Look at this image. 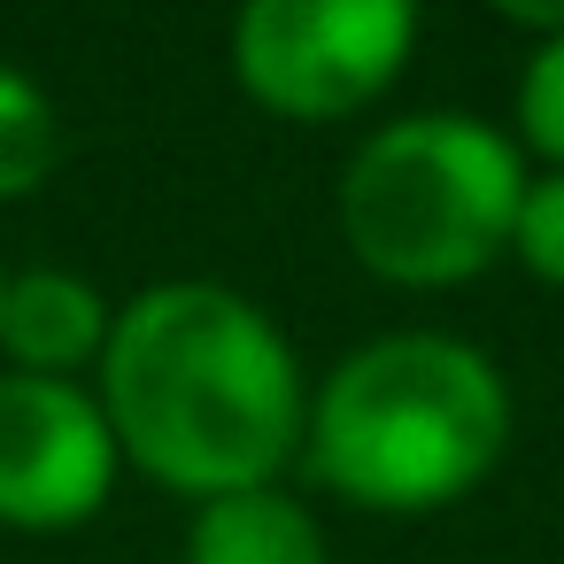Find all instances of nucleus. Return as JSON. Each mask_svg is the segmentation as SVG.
Here are the masks:
<instances>
[{"label":"nucleus","instance_id":"obj_5","mask_svg":"<svg viewBox=\"0 0 564 564\" xmlns=\"http://www.w3.org/2000/svg\"><path fill=\"white\" fill-rule=\"evenodd\" d=\"M117 433L86 379L0 371V525L70 533L117 495Z\"/></svg>","mask_w":564,"mask_h":564},{"label":"nucleus","instance_id":"obj_3","mask_svg":"<svg viewBox=\"0 0 564 564\" xmlns=\"http://www.w3.org/2000/svg\"><path fill=\"white\" fill-rule=\"evenodd\" d=\"M525 178V148L487 117L410 109L356 140L340 171V240L387 286H464L495 256H510Z\"/></svg>","mask_w":564,"mask_h":564},{"label":"nucleus","instance_id":"obj_11","mask_svg":"<svg viewBox=\"0 0 564 564\" xmlns=\"http://www.w3.org/2000/svg\"><path fill=\"white\" fill-rule=\"evenodd\" d=\"M0 286H9V271H0Z\"/></svg>","mask_w":564,"mask_h":564},{"label":"nucleus","instance_id":"obj_7","mask_svg":"<svg viewBox=\"0 0 564 564\" xmlns=\"http://www.w3.org/2000/svg\"><path fill=\"white\" fill-rule=\"evenodd\" d=\"M186 564H325V525L286 487L217 495L186 518Z\"/></svg>","mask_w":564,"mask_h":564},{"label":"nucleus","instance_id":"obj_9","mask_svg":"<svg viewBox=\"0 0 564 564\" xmlns=\"http://www.w3.org/2000/svg\"><path fill=\"white\" fill-rule=\"evenodd\" d=\"M518 148L541 155V171H564V32L525 47V70H518Z\"/></svg>","mask_w":564,"mask_h":564},{"label":"nucleus","instance_id":"obj_2","mask_svg":"<svg viewBox=\"0 0 564 564\" xmlns=\"http://www.w3.org/2000/svg\"><path fill=\"white\" fill-rule=\"evenodd\" d=\"M502 448L510 379L464 333H371L310 387L302 471L379 518H425L464 502L502 464Z\"/></svg>","mask_w":564,"mask_h":564},{"label":"nucleus","instance_id":"obj_4","mask_svg":"<svg viewBox=\"0 0 564 564\" xmlns=\"http://www.w3.org/2000/svg\"><path fill=\"white\" fill-rule=\"evenodd\" d=\"M417 47L410 0H248L225 32L232 78L286 124H340L371 109Z\"/></svg>","mask_w":564,"mask_h":564},{"label":"nucleus","instance_id":"obj_1","mask_svg":"<svg viewBox=\"0 0 564 564\" xmlns=\"http://www.w3.org/2000/svg\"><path fill=\"white\" fill-rule=\"evenodd\" d=\"M94 402L140 479L217 502L279 487V471L302 464L310 371L256 294L225 279H155L117 302Z\"/></svg>","mask_w":564,"mask_h":564},{"label":"nucleus","instance_id":"obj_6","mask_svg":"<svg viewBox=\"0 0 564 564\" xmlns=\"http://www.w3.org/2000/svg\"><path fill=\"white\" fill-rule=\"evenodd\" d=\"M109 333H117V302L86 271L32 263V271H9V286H0V356H9V371H32V379L101 371Z\"/></svg>","mask_w":564,"mask_h":564},{"label":"nucleus","instance_id":"obj_10","mask_svg":"<svg viewBox=\"0 0 564 564\" xmlns=\"http://www.w3.org/2000/svg\"><path fill=\"white\" fill-rule=\"evenodd\" d=\"M510 256L525 263V279L564 294V171H533L518 194V225H510Z\"/></svg>","mask_w":564,"mask_h":564},{"label":"nucleus","instance_id":"obj_8","mask_svg":"<svg viewBox=\"0 0 564 564\" xmlns=\"http://www.w3.org/2000/svg\"><path fill=\"white\" fill-rule=\"evenodd\" d=\"M70 155V132H63V109L55 94L17 70V63H0V202H24L40 194Z\"/></svg>","mask_w":564,"mask_h":564}]
</instances>
